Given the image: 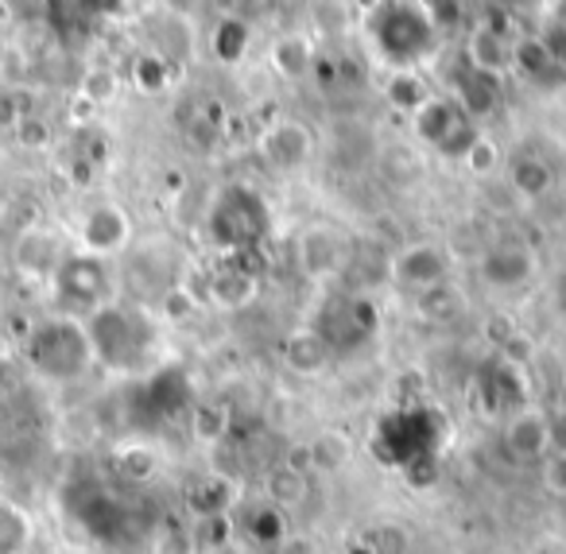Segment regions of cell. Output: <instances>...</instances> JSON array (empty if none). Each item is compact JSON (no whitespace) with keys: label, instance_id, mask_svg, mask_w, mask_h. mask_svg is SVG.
<instances>
[{"label":"cell","instance_id":"6da1fadb","mask_svg":"<svg viewBox=\"0 0 566 554\" xmlns=\"http://www.w3.org/2000/svg\"><path fill=\"white\" fill-rule=\"evenodd\" d=\"M450 442V422L442 419L439 407L423 399L392 407L377 419L369 438V450L380 466L396 469L411 484H434L442 466V450Z\"/></svg>","mask_w":566,"mask_h":554},{"label":"cell","instance_id":"7a4b0ae2","mask_svg":"<svg viewBox=\"0 0 566 554\" xmlns=\"http://www.w3.org/2000/svg\"><path fill=\"white\" fill-rule=\"evenodd\" d=\"M90 349L94 365H105L109 373H140L144 360L156 349V326L140 306L105 303L94 314H86Z\"/></svg>","mask_w":566,"mask_h":554},{"label":"cell","instance_id":"3957f363","mask_svg":"<svg viewBox=\"0 0 566 554\" xmlns=\"http://www.w3.org/2000/svg\"><path fill=\"white\" fill-rule=\"evenodd\" d=\"M24 360L40 380L74 384L94 368L86 322L74 314H51L40 318L24 337Z\"/></svg>","mask_w":566,"mask_h":554},{"label":"cell","instance_id":"277c9868","mask_svg":"<svg viewBox=\"0 0 566 554\" xmlns=\"http://www.w3.org/2000/svg\"><path fill=\"white\" fill-rule=\"evenodd\" d=\"M206 229H210V241L221 252H229V257H252L264 244L268 229H272V213H268V202L256 190L244 187V182H233V187H226L213 198Z\"/></svg>","mask_w":566,"mask_h":554},{"label":"cell","instance_id":"5b68a950","mask_svg":"<svg viewBox=\"0 0 566 554\" xmlns=\"http://www.w3.org/2000/svg\"><path fill=\"white\" fill-rule=\"evenodd\" d=\"M373 40H377L380 55L396 66H411L434 48V24L419 4H403V0H385L373 17Z\"/></svg>","mask_w":566,"mask_h":554},{"label":"cell","instance_id":"8992f818","mask_svg":"<svg viewBox=\"0 0 566 554\" xmlns=\"http://www.w3.org/2000/svg\"><path fill=\"white\" fill-rule=\"evenodd\" d=\"M311 334L326 345V353H354L377 334V306L365 295H331L318 306Z\"/></svg>","mask_w":566,"mask_h":554},{"label":"cell","instance_id":"52a82bcc","mask_svg":"<svg viewBox=\"0 0 566 554\" xmlns=\"http://www.w3.org/2000/svg\"><path fill=\"white\" fill-rule=\"evenodd\" d=\"M51 288H55L59 303L78 318V314H94L97 306L109 303L113 275H109V264H105L102 257L71 252V257L59 260L55 275H51Z\"/></svg>","mask_w":566,"mask_h":554},{"label":"cell","instance_id":"ba28073f","mask_svg":"<svg viewBox=\"0 0 566 554\" xmlns=\"http://www.w3.org/2000/svg\"><path fill=\"white\" fill-rule=\"evenodd\" d=\"M416 136L434 148L447 159H465L473 148H478V121L454 102V97H431L423 109L416 113Z\"/></svg>","mask_w":566,"mask_h":554},{"label":"cell","instance_id":"9c48e42d","mask_svg":"<svg viewBox=\"0 0 566 554\" xmlns=\"http://www.w3.org/2000/svg\"><path fill=\"white\" fill-rule=\"evenodd\" d=\"M195 404V388H190V376L182 365H164L151 376H144L140 388L133 391V419L140 427H164L167 419L182 415Z\"/></svg>","mask_w":566,"mask_h":554},{"label":"cell","instance_id":"30bf717a","mask_svg":"<svg viewBox=\"0 0 566 554\" xmlns=\"http://www.w3.org/2000/svg\"><path fill=\"white\" fill-rule=\"evenodd\" d=\"M71 512L97 543H120L133 531V515H128L125 500L102 484H82L71 496Z\"/></svg>","mask_w":566,"mask_h":554},{"label":"cell","instance_id":"8fae6325","mask_svg":"<svg viewBox=\"0 0 566 554\" xmlns=\"http://www.w3.org/2000/svg\"><path fill=\"white\" fill-rule=\"evenodd\" d=\"M478 404L485 407V415H504V419L532 407L527 404L524 373L512 360H489L478 373Z\"/></svg>","mask_w":566,"mask_h":554},{"label":"cell","instance_id":"7c38bea8","mask_svg":"<svg viewBox=\"0 0 566 554\" xmlns=\"http://www.w3.org/2000/svg\"><path fill=\"white\" fill-rule=\"evenodd\" d=\"M128 237H133V221H128V213L120 210V206H113V202L94 206V210H90L86 218H82V226H78L82 252H90V257H102V260L125 249Z\"/></svg>","mask_w":566,"mask_h":554},{"label":"cell","instance_id":"4fadbf2b","mask_svg":"<svg viewBox=\"0 0 566 554\" xmlns=\"http://www.w3.org/2000/svg\"><path fill=\"white\" fill-rule=\"evenodd\" d=\"M504 450L516 461H543L551 453V442H555V430H551V419L539 411V407H524L512 419H504V435H501Z\"/></svg>","mask_w":566,"mask_h":554},{"label":"cell","instance_id":"5bb4252c","mask_svg":"<svg viewBox=\"0 0 566 554\" xmlns=\"http://www.w3.org/2000/svg\"><path fill=\"white\" fill-rule=\"evenodd\" d=\"M392 272H396V280H400L403 288L434 291V288H442V283H447L450 257L439 249V244H411V249H403L400 257H396Z\"/></svg>","mask_w":566,"mask_h":554},{"label":"cell","instance_id":"9a60e30c","mask_svg":"<svg viewBox=\"0 0 566 554\" xmlns=\"http://www.w3.org/2000/svg\"><path fill=\"white\" fill-rule=\"evenodd\" d=\"M535 272V260L524 244L516 241H504V244H493V249L481 257V280L489 288H501V291H512V288H524Z\"/></svg>","mask_w":566,"mask_h":554},{"label":"cell","instance_id":"2e32d148","mask_svg":"<svg viewBox=\"0 0 566 554\" xmlns=\"http://www.w3.org/2000/svg\"><path fill=\"white\" fill-rule=\"evenodd\" d=\"M504 97V86H501V74L493 71H481V66H465L462 74H458V97L454 102L462 105L465 113H470L473 121L478 117H489V113L501 105Z\"/></svg>","mask_w":566,"mask_h":554},{"label":"cell","instance_id":"e0dca14e","mask_svg":"<svg viewBox=\"0 0 566 554\" xmlns=\"http://www.w3.org/2000/svg\"><path fill=\"white\" fill-rule=\"evenodd\" d=\"M264 156L272 159L280 171H295V167L307 164L311 156V136L303 125H295V121H283V125H275L272 133L264 136Z\"/></svg>","mask_w":566,"mask_h":554},{"label":"cell","instance_id":"ac0fdd59","mask_svg":"<svg viewBox=\"0 0 566 554\" xmlns=\"http://www.w3.org/2000/svg\"><path fill=\"white\" fill-rule=\"evenodd\" d=\"M59 244L51 233H40V229H24L17 241V268L28 275H55L59 268Z\"/></svg>","mask_w":566,"mask_h":554},{"label":"cell","instance_id":"d6986e66","mask_svg":"<svg viewBox=\"0 0 566 554\" xmlns=\"http://www.w3.org/2000/svg\"><path fill=\"white\" fill-rule=\"evenodd\" d=\"M512 63H516L520 71L527 74V79L543 82V86H555V82L566 79V71L558 66V59L551 55V48H547V43H539V40H524V43H520V48L512 51Z\"/></svg>","mask_w":566,"mask_h":554},{"label":"cell","instance_id":"ffe728a7","mask_svg":"<svg viewBox=\"0 0 566 554\" xmlns=\"http://www.w3.org/2000/svg\"><path fill=\"white\" fill-rule=\"evenodd\" d=\"M509 182L524 198H539V195H547V190H551L555 175H551V167L543 164L539 156H520V159H512V167H509Z\"/></svg>","mask_w":566,"mask_h":554},{"label":"cell","instance_id":"44dd1931","mask_svg":"<svg viewBox=\"0 0 566 554\" xmlns=\"http://www.w3.org/2000/svg\"><path fill=\"white\" fill-rule=\"evenodd\" d=\"M470 63L481 66V71L501 74L504 66L512 63V51H509V43H504L501 35L489 32V28H481V32L473 35V43H470Z\"/></svg>","mask_w":566,"mask_h":554},{"label":"cell","instance_id":"7402d4cb","mask_svg":"<svg viewBox=\"0 0 566 554\" xmlns=\"http://www.w3.org/2000/svg\"><path fill=\"white\" fill-rule=\"evenodd\" d=\"M32 539V523L17 504H0V554H20Z\"/></svg>","mask_w":566,"mask_h":554},{"label":"cell","instance_id":"603a6c76","mask_svg":"<svg viewBox=\"0 0 566 554\" xmlns=\"http://www.w3.org/2000/svg\"><path fill=\"white\" fill-rule=\"evenodd\" d=\"M326 345L318 342L311 330H303V334H295L292 342H287V365L292 368H300V373H315V368H323L326 365Z\"/></svg>","mask_w":566,"mask_h":554},{"label":"cell","instance_id":"cb8c5ba5","mask_svg":"<svg viewBox=\"0 0 566 554\" xmlns=\"http://www.w3.org/2000/svg\"><path fill=\"white\" fill-rule=\"evenodd\" d=\"M388 102H392L396 109H403V113H411V117H416V113L431 102V94H427V86L416 79V74L400 71L392 79V86H388Z\"/></svg>","mask_w":566,"mask_h":554},{"label":"cell","instance_id":"d4e9b609","mask_svg":"<svg viewBox=\"0 0 566 554\" xmlns=\"http://www.w3.org/2000/svg\"><path fill=\"white\" fill-rule=\"evenodd\" d=\"M244 48H249V28L241 20H221L218 32H213V55L221 63H237L244 55Z\"/></svg>","mask_w":566,"mask_h":554},{"label":"cell","instance_id":"484cf974","mask_svg":"<svg viewBox=\"0 0 566 554\" xmlns=\"http://www.w3.org/2000/svg\"><path fill=\"white\" fill-rule=\"evenodd\" d=\"M249 535L256 539L260 546H275L283 539V512L272 504H260L249 520Z\"/></svg>","mask_w":566,"mask_h":554},{"label":"cell","instance_id":"4316f807","mask_svg":"<svg viewBox=\"0 0 566 554\" xmlns=\"http://www.w3.org/2000/svg\"><path fill=\"white\" fill-rule=\"evenodd\" d=\"M275 63H280L283 74H307V66L315 63V55H311V48L303 40H283L280 48H275Z\"/></svg>","mask_w":566,"mask_h":554},{"label":"cell","instance_id":"83f0119b","mask_svg":"<svg viewBox=\"0 0 566 554\" xmlns=\"http://www.w3.org/2000/svg\"><path fill=\"white\" fill-rule=\"evenodd\" d=\"M133 79L140 90H148V94H156V90L167 86V63L159 55H140L133 66Z\"/></svg>","mask_w":566,"mask_h":554},{"label":"cell","instance_id":"f1b7e54d","mask_svg":"<svg viewBox=\"0 0 566 554\" xmlns=\"http://www.w3.org/2000/svg\"><path fill=\"white\" fill-rule=\"evenodd\" d=\"M117 469L128 481H144V477H151V469H156V458H151L144 446H128V450L117 453Z\"/></svg>","mask_w":566,"mask_h":554},{"label":"cell","instance_id":"f546056e","mask_svg":"<svg viewBox=\"0 0 566 554\" xmlns=\"http://www.w3.org/2000/svg\"><path fill=\"white\" fill-rule=\"evenodd\" d=\"M12 133H17V140L24 144V148H43V144L51 140V128H48V121L32 117V113H28V117L20 121V125L12 128Z\"/></svg>","mask_w":566,"mask_h":554},{"label":"cell","instance_id":"4dcf8cb0","mask_svg":"<svg viewBox=\"0 0 566 554\" xmlns=\"http://www.w3.org/2000/svg\"><path fill=\"white\" fill-rule=\"evenodd\" d=\"M24 117H28L24 97L12 94V90H4V94H0V128H17Z\"/></svg>","mask_w":566,"mask_h":554},{"label":"cell","instance_id":"1f68e13d","mask_svg":"<svg viewBox=\"0 0 566 554\" xmlns=\"http://www.w3.org/2000/svg\"><path fill=\"white\" fill-rule=\"evenodd\" d=\"M113 86H117V79H113L109 71H90L86 74V86H82V90H86L90 102H109Z\"/></svg>","mask_w":566,"mask_h":554},{"label":"cell","instance_id":"d6a6232c","mask_svg":"<svg viewBox=\"0 0 566 554\" xmlns=\"http://www.w3.org/2000/svg\"><path fill=\"white\" fill-rule=\"evenodd\" d=\"M419 9L427 12L431 24H447V20H458V4L454 0H419Z\"/></svg>","mask_w":566,"mask_h":554},{"label":"cell","instance_id":"836d02e7","mask_svg":"<svg viewBox=\"0 0 566 554\" xmlns=\"http://www.w3.org/2000/svg\"><path fill=\"white\" fill-rule=\"evenodd\" d=\"M547 484L555 492H566V453L563 450H558L555 458L547 461Z\"/></svg>","mask_w":566,"mask_h":554},{"label":"cell","instance_id":"e575fe53","mask_svg":"<svg viewBox=\"0 0 566 554\" xmlns=\"http://www.w3.org/2000/svg\"><path fill=\"white\" fill-rule=\"evenodd\" d=\"M78 4L94 17H113V12L125 9V0H78Z\"/></svg>","mask_w":566,"mask_h":554},{"label":"cell","instance_id":"d590c367","mask_svg":"<svg viewBox=\"0 0 566 554\" xmlns=\"http://www.w3.org/2000/svg\"><path fill=\"white\" fill-rule=\"evenodd\" d=\"M547 48H551V55L558 59V66H563V71H566V20L555 28V35H551V40H547Z\"/></svg>","mask_w":566,"mask_h":554},{"label":"cell","instance_id":"8d00e7d4","mask_svg":"<svg viewBox=\"0 0 566 554\" xmlns=\"http://www.w3.org/2000/svg\"><path fill=\"white\" fill-rule=\"evenodd\" d=\"M9 388H12V365L0 357V391H9Z\"/></svg>","mask_w":566,"mask_h":554},{"label":"cell","instance_id":"74e56055","mask_svg":"<svg viewBox=\"0 0 566 554\" xmlns=\"http://www.w3.org/2000/svg\"><path fill=\"white\" fill-rule=\"evenodd\" d=\"M558 311L566 314V275H563V280H558Z\"/></svg>","mask_w":566,"mask_h":554},{"label":"cell","instance_id":"f35d334b","mask_svg":"<svg viewBox=\"0 0 566 554\" xmlns=\"http://www.w3.org/2000/svg\"><path fill=\"white\" fill-rule=\"evenodd\" d=\"M563 453H566V442H563Z\"/></svg>","mask_w":566,"mask_h":554}]
</instances>
